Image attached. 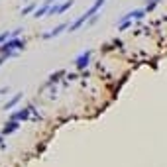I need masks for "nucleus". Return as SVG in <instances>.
Wrapping results in <instances>:
<instances>
[{"mask_svg": "<svg viewBox=\"0 0 167 167\" xmlns=\"http://www.w3.org/2000/svg\"><path fill=\"white\" fill-rule=\"evenodd\" d=\"M47 2H49V4H53V2H57V0H47Z\"/></svg>", "mask_w": 167, "mask_h": 167, "instance_id": "17", "label": "nucleus"}, {"mask_svg": "<svg viewBox=\"0 0 167 167\" xmlns=\"http://www.w3.org/2000/svg\"><path fill=\"white\" fill-rule=\"evenodd\" d=\"M31 118V110H30V104L26 106V108H20L18 112H12V114L8 116V120H18V122H26Z\"/></svg>", "mask_w": 167, "mask_h": 167, "instance_id": "3", "label": "nucleus"}, {"mask_svg": "<svg viewBox=\"0 0 167 167\" xmlns=\"http://www.w3.org/2000/svg\"><path fill=\"white\" fill-rule=\"evenodd\" d=\"M65 69H59L57 73H53V75H49V79H47V83L44 85V89H47V87H53V85H57L59 83V79H63L65 77Z\"/></svg>", "mask_w": 167, "mask_h": 167, "instance_id": "7", "label": "nucleus"}, {"mask_svg": "<svg viewBox=\"0 0 167 167\" xmlns=\"http://www.w3.org/2000/svg\"><path fill=\"white\" fill-rule=\"evenodd\" d=\"M49 6H51V4L47 2V0H44V2H41V6H37L34 12H31V14H34V18H37V20L44 18V16L47 14V10H49Z\"/></svg>", "mask_w": 167, "mask_h": 167, "instance_id": "9", "label": "nucleus"}, {"mask_svg": "<svg viewBox=\"0 0 167 167\" xmlns=\"http://www.w3.org/2000/svg\"><path fill=\"white\" fill-rule=\"evenodd\" d=\"M26 47V40L20 37H10L4 44H0V53H8V51H16V49H24Z\"/></svg>", "mask_w": 167, "mask_h": 167, "instance_id": "1", "label": "nucleus"}, {"mask_svg": "<svg viewBox=\"0 0 167 167\" xmlns=\"http://www.w3.org/2000/svg\"><path fill=\"white\" fill-rule=\"evenodd\" d=\"M18 128H20V122L18 120H8L2 126V132H0V134H2V136H10V134H14Z\"/></svg>", "mask_w": 167, "mask_h": 167, "instance_id": "6", "label": "nucleus"}, {"mask_svg": "<svg viewBox=\"0 0 167 167\" xmlns=\"http://www.w3.org/2000/svg\"><path fill=\"white\" fill-rule=\"evenodd\" d=\"M0 148H2V149L6 148V145H4V136H2V134H0Z\"/></svg>", "mask_w": 167, "mask_h": 167, "instance_id": "15", "label": "nucleus"}, {"mask_svg": "<svg viewBox=\"0 0 167 167\" xmlns=\"http://www.w3.org/2000/svg\"><path fill=\"white\" fill-rule=\"evenodd\" d=\"M85 24H87V16H85V14H81V16H79L77 20H75L73 24H69V26H67L69 34H73V31H77V30L81 28V26H85Z\"/></svg>", "mask_w": 167, "mask_h": 167, "instance_id": "8", "label": "nucleus"}, {"mask_svg": "<svg viewBox=\"0 0 167 167\" xmlns=\"http://www.w3.org/2000/svg\"><path fill=\"white\" fill-rule=\"evenodd\" d=\"M90 57H93V51L90 49H85V51H81L77 57H75V67L79 69V71H87V67L90 65Z\"/></svg>", "mask_w": 167, "mask_h": 167, "instance_id": "2", "label": "nucleus"}, {"mask_svg": "<svg viewBox=\"0 0 167 167\" xmlns=\"http://www.w3.org/2000/svg\"><path fill=\"white\" fill-rule=\"evenodd\" d=\"M104 2H106V0H94V4H93V6H90V8L87 10V12H85V16H87V20L90 18V16L98 14V12H100V8L104 6Z\"/></svg>", "mask_w": 167, "mask_h": 167, "instance_id": "10", "label": "nucleus"}, {"mask_svg": "<svg viewBox=\"0 0 167 167\" xmlns=\"http://www.w3.org/2000/svg\"><path fill=\"white\" fill-rule=\"evenodd\" d=\"M22 96H24L22 93H16V94L12 96V98H10V100L6 102V104H4V110H12V108H14V106H16V104H18V102H20V100H22Z\"/></svg>", "mask_w": 167, "mask_h": 167, "instance_id": "12", "label": "nucleus"}, {"mask_svg": "<svg viewBox=\"0 0 167 167\" xmlns=\"http://www.w3.org/2000/svg\"><path fill=\"white\" fill-rule=\"evenodd\" d=\"M157 4H159V0H145V6H144L145 14L153 12V10H155V6H157Z\"/></svg>", "mask_w": 167, "mask_h": 167, "instance_id": "14", "label": "nucleus"}, {"mask_svg": "<svg viewBox=\"0 0 167 167\" xmlns=\"http://www.w3.org/2000/svg\"><path fill=\"white\" fill-rule=\"evenodd\" d=\"M67 26H69V22H63V24L55 26V28H53V30L45 31V34H41V40H44V41H47V40H53V37L61 35V31H65V30H67Z\"/></svg>", "mask_w": 167, "mask_h": 167, "instance_id": "4", "label": "nucleus"}, {"mask_svg": "<svg viewBox=\"0 0 167 167\" xmlns=\"http://www.w3.org/2000/svg\"><path fill=\"white\" fill-rule=\"evenodd\" d=\"M35 8H37V2H30L28 6H24L22 10H20V14H22V16H30V14L34 12Z\"/></svg>", "mask_w": 167, "mask_h": 167, "instance_id": "13", "label": "nucleus"}, {"mask_svg": "<svg viewBox=\"0 0 167 167\" xmlns=\"http://www.w3.org/2000/svg\"><path fill=\"white\" fill-rule=\"evenodd\" d=\"M8 90H10V87H4V89H0V94H6Z\"/></svg>", "mask_w": 167, "mask_h": 167, "instance_id": "16", "label": "nucleus"}, {"mask_svg": "<svg viewBox=\"0 0 167 167\" xmlns=\"http://www.w3.org/2000/svg\"><path fill=\"white\" fill-rule=\"evenodd\" d=\"M20 34H22V28H16L14 31H2V34H0V44H4L10 37H18Z\"/></svg>", "mask_w": 167, "mask_h": 167, "instance_id": "11", "label": "nucleus"}, {"mask_svg": "<svg viewBox=\"0 0 167 167\" xmlns=\"http://www.w3.org/2000/svg\"><path fill=\"white\" fill-rule=\"evenodd\" d=\"M142 18H145V10L138 8V10H132V12H126L124 16H120L118 20H142Z\"/></svg>", "mask_w": 167, "mask_h": 167, "instance_id": "5", "label": "nucleus"}]
</instances>
